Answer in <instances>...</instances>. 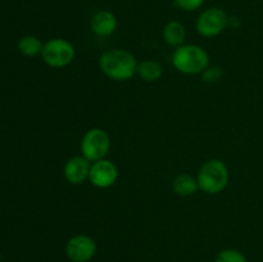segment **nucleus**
Returning a JSON list of instances; mask_svg holds the SVG:
<instances>
[{
	"label": "nucleus",
	"mask_w": 263,
	"mask_h": 262,
	"mask_svg": "<svg viewBox=\"0 0 263 262\" xmlns=\"http://www.w3.org/2000/svg\"><path fill=\"white\" fill-rule=\"evenodd\" d=\"M99 68L113 81H127L136 74L138 61L125 49H109L100 55Z\"/></svg>",
	"instance_id": "obj_1"
},
{
	"label": "nucleus",
	"mask_w": 263,
	"mask_h": 262,
	"mask_svg": "<svg viewBox=\"0 0 263 262\" xmlns=\"http://www.w3.org/2000/svg\"><path fill=\"white\" fill-rule=\"evenodd\" d=\"M172 64L184 74H200L210 66V55L202 46L184 44L175 49L172 54Z\"/></svg>",
	"instance_id": "obj_2"
},
{
	"label": "nucleus",
	"mask_w": 263,
	"mask_h": 262,
	"mask_svg": "<svg viewBox=\"0 0 263 262\" xmlns=\"http://www.w3.org/2000/svg\"><path fill=\"white\" fill-rule=\"evenodd\" d=\"M230 174L225 162L221 159L212 158L205 161L200 166L197 175V181L199 190L207 194H218L229 184Z\"/></svg>",
	"instance_id": "obj_3"
},
{
	"label": "nucleus",
	"mask_w": 263,
	"mask_h": 262,
	"mask_svg": "<svg viewBox=\"0 0 263 262\" xmlns=\"http://www.w3.org/2000/svg\"><path fill=\"white\" fill-rule=\"evenodd\" d=\"M76 55L74 46L66 39H50L44 44L41 57L51 68H63L72 63Z\"/></svg>",
	"instance_id": "obj_4"
},
{
	"label": "nucleus",
	"mask_w": 263,
	"mask_h": 262,
	"mask_svg": "<svg viewBox=\"0 0 263 262\" xmlns=\"http://www.w3.org/2000/svg\"><path fill=\"white\" fill-rule=\"evenodd\" d=\"M110 151V138L107 131L100 127H92L85 133L81 140V156L90 162L105 158Z\"/></svg>",
	"instance_id": "obj_5"
},
{
	"label": "nucleus",
	"mask_w": 263,
	"mask_h": 262,
	"mask_svg": "<svg viewBox=\"0 0 263 262\" xmlns=\"http://www.w3.org/2000/svg\"><path fill=\"white\" fill-rule=\"evenodd\" d=\"M229 18L222 8H207L198 15L197 31L203 38H216L229 27Z\"/></svg>",
	"instance_id": "obj_6"
},
{
	"label": "nucleus",
	"mask_w": 263,
	"mask_h": 262,
	"mask_svg": "<svg viewBox=\"0 0 263 262\" xmlns=\"http://www.w3.org/2000/svg\"><path fill=\"white\" fill-rule=\"evenodd\" d=\"M95 253L97 243L86 234H77L66 244V254L72 262H89Z\"/></svg>",
	"instance_id": "obj_7"
},
{
	"label": "nucleus",
	"mask_w": 263,
	"mask_h": 262,
	"mask_svg": "<svg viewBox=\"0 0 263 262\" xmlns=\"http://www.w3.org/2000/svg\"><path fill=\"white\" fill-rule=\"evenodd\" d=\"M118 179V169L112 161L103 158L100 161L91 162L89 174V181L98 189H108L113 186Z\"/></svg>",
	"instance_id": "obj_8"
},
{
	"label": "nucleus",
	"mask_w": 263,
	"mask_h": 262,
	"mask_svg": "<svg viewBox=\"0 0 263 262\" xmlns=\"http://www.w3.org/2000/svg\"><path fill=\"white\" fill-rule=\"evenodd\" d=\"M91 162L84 156H74L69 158L64 164V179L72 185H80L89 180Z\"/></svg>",
	"instance_id": "obj_9"
},
{
	"label": "nucleus",
	"mask_w": 263,
	"mask_h": 262,
	"mask_svg": "<svg viewBox=\"0 0 263 262\" xmlns=\"http://www.w3.org/2000/svg\"><path fill=\"white\" fill-rule=\"evenodd\" d=\"M90 28L97 36H110L117 28V18L110 10H98L90 18Z\"/></svg>",
	"instance_id": "obj_10"
},
{
	"label": "nucleus",
	"mask_w": 263,
	"mask_h": 262,
	"mask_svg": "<svg viewBox=\"0 0 263 262\" xmlns=\"http://www.w3.org/2000/svg\"><path fill=\"white\" fill-rule=\"evenodd\" d=\"M164 43L171 48H179L184 45L185 38H186V30L185 26L180 21H170L166 23L162 31Z\"/></svg>",
	"instance_id": "obj_11"
},
{
	"label": "nucleus",
	"mask_w": 263,
	"mask_h": 262,
	"mask_svg": "<svg viewBox=\"0 0 263 262\" xmlns=\"http://www.w3.org/2000/svg\"><path fill=\"white\" fill-rule=\"evenodd\" d=\"M172 190L180 197H190L199 190L197 177L190 174H180L172 180Z\"/></svg>",
	"instance_id": "obj_12"
},
{
	"label": "nucleus",
	"mask_w": 263,
	"mask_h": 262,
	"mask_svg": "<svg viewBox=\"0 0 263 262\" xmlns=\"http://www.w3.org/2000/svg\"><path fill=\"white\" fill-rule=\"evenodd\" d=\"M136 74L145 82H156L163 76V68L158 62L146 59L138 63Z\"/></svg>",
	"instance_id": "obj_13"
},
{
	"label": "nucleus",
	"mask_w": 263,
	"mask_h": 262,
	"mask_svg": "<svg viewBox=\"0 0 263 262\" xmlns=\"http://www.w3.org/2000/svg\"><path fill=\"white\" fill-rule=\"evenodd\" d=\"M17 46H18V50H20V53L22 54V55L32 58V57H36L39 55V54H41V51H43V48H44V44L41 43L40 39L36 38V36L26 35L18 40Z\"/></svg>",
	"instance_id": "obj_14"
},
{
	"label": "nucleus",
	"mask_w": 263,
	"mask_h": 262,
	"mask_svg": "<svg viewBox=\"0 0 263 262\" xmlns=\"http://www.w3.org/2000/svg\"><path fill=\"white\" fill-rule=\"evenodd\" d=\"M215 262H247L246 256L236 249H223L216 257Z\"/></svg>",
	"instance_id": "obj_15"
},
{
	"label": "nucleus",
	"mask_w": 263,
	"mask_h": 262,
	"mask_svg": "<svg viewBox=\"0 0 263 262\" xmlns=\"http://www.w3.org/2000/svg\"><path fill=\"white\" fill-rule=\"evenodd\" d=\"M200 74H202V80L204 82H216L222 77L223 71L222 68L218 66H208Z\"/></svg>",
	"instance_id": "obj_16"
},
{
	"label": "nucleus",
	"mask_w": 263,
	"mask_h": 262,
	"mask_svg": "<svg viewBox=\"0 0 263 262\" xmlns=\"http://www.w3.org/2000/svg\"><path fill=\"white\" fill-rule=\"evenodd\" d=\"M205 0H174V4L184 12H194L203 7Z\"/></svg>",
	"instance_id": "obj_17"
}]
</instances>
